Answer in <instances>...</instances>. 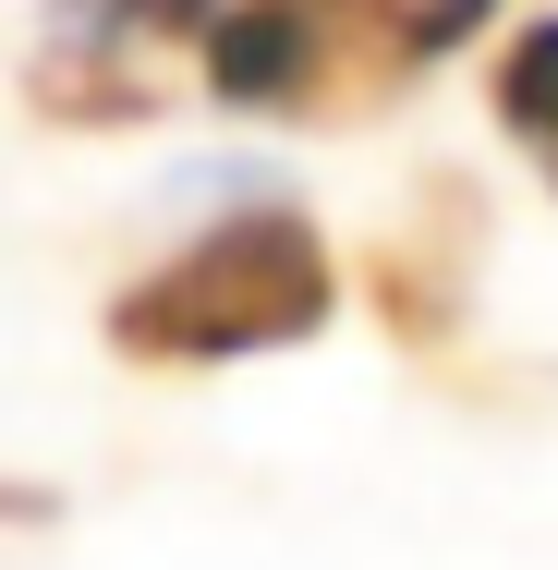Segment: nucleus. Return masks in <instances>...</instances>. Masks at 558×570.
Masks as SVG:
<instances>
[{
	"label": "nucleus",
	"instance_id": "20e7f679",
	"mask_svg": "<svg viewBox=\"0 0 558 570\" xmlns=\"http://www.w3.org/2000/svg\"><path fill=\"white\" fill-rule=\"evenodd\" d=\"M486 110H498V134L535 158L558 183V12H535L510 49H498V73H486Z\"/></svg>",
	"mask_w": 558,
	"mask_h": 570
},
{
	"label": "nucleus",
	"instance_id": "7ed1b4c3",
	"mask_svg": "<svg viewBox=\"0 0 558 570\" xmlns=\"http://www.w3.org/2000/svg\"><path fill=\"white\" fill-rule=\"evenodd\" d=\"M219 0H61L37 61H25V98L49 121H146L158 110V61L207 37Z\"/></svg>",
	"mask_w": 558,
	"mask_h": 570
},
{
	"label": "nucleus",
	"instance_id": "f257e3e1",
	"mask_svg": "<svg viewBox=\"0 0 558 570\" xmlns=\"http://www.w3.org/2000/svg\"><path fill=\"white\" fill-rule=\"evenodd\" d=\"M329 316H340L329 230L304 207H219L195 243L134 267L98 328L146 376H207V364H255V352H304Z\"/></svg>",
	"mask_w": 558,
	"mask_h": 570
},
{
	"label": "nucleus",
	"instance_id": "f03ea898",
	"mask_svg": "<svg viewBox=\"0 0 558 570\" xmlns=\"http://www.w3.org/2000/svg\"><path fill=\"white\" fill-rule=\"evenodd\" d=\"M195 73L243 121H364L438 73V37L425 0H219Z\"/></svg>",
	"mask_w": 558,
	"mask_h": 570
}]
</instances>
